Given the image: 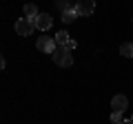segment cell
Masks as SVG:
<instances>
[{"label": "cell", "mask_w": 133, "mask_h": 124, "mask_svg": "<svg viewBox=\"0 0 133 124\" xmlns=\"http://www.w3.org/2000/svg\"><path fill=\"white\" fill-rule=\"evenodd\" d=\"M51 58H53V62H56L58 67H64V69L73 64V56H71V51H69L66 47H58Z\"/></svg>", "instance_id": "6da1fadb"}, {"label": "cell", "mask_w": 133, "mask_h": 124, "mask_svg": "<svg viewBox=\"0 0 133 124\" xmlns=\"http://www.w3.org/2000/svg\"><path fill=\"white\" fill-rule=\"evenodd\" d=\"M33 29H36L33 20H29V18H18V20H16V33L22 36V38L31 36V33H33Z\"/></svg>", "instance_id": "7a4b0ae2"}, {"label": "cell", "mask_w": 133, "mask_h": 124, "mask_svg": "<svg viewBox=\"0 0 133 124\" xmlns=\"http://www.w3.org/2000/svg\"><path fill=\"white\" fill-rule=\"evenodd\" d=\"M36 47H38V51H42V53H56V40L53 38H49V36H40L38 38V42H36Z\"/></svg>", "instance_id": "3957f363"}, {"label": "cell", "mask_w": 133, "mask_h": 124, "mask_svg": "<svg viewBox=\"0 0 133 124\" xmlns=\"http://www.w3.org/2000/svg\"><path fill=\"white\" fill-rule=\"evenodd\" d=\"M129 106V100L127 95H122V93H118V95H113V100H111V113H124Z\"/></svg>", "instance_id": "277c9868"}, {"label": "cell", "mask_w": 133, "mask_h": 124, "mask_svg": "<svg viewBox=\"0 0 133 124\" xmlns=\"http://www.w3.org/2000/svg\"><path fill=\"white\" fill-rule=\"evenodd\" d=\"M93 11H95L93 0H80V2H76V13L78 16H91Z\"/></svg>", "instance_id": "5b68a950"}, {"label": "cell", "mask_w": 133, "mask_h": 124, "mask_svg": "<svg viewBox=\"0 0 133 124\" xmlns=\"http://www.w3.org/2000/svg\"><path fill=\"white\" fill-rule=\"evenodd\" d=\"M33 24H36V29H40V31H47V29L53 27V18L49 13H38V18L33 20Z\"/></svg>", "instance_id": "8992f818"}, {"label": "cell", "mask_w": 133, "mask_h": 124, "mask_svg": "<svg viewBox=\"0 0 133 124\" xmlns=\"http://www.w3.org/2000/svg\"><path fill=\"white\" fill-rule=\"evenodd\" d=\"M53 40H56V47H64V44L69 42L71 38H69V33H66V31H58Z\"/></svg>", "instance_id": "52a82bcc"}, {"label": "cell", "mask_w": 133, "mask_h": 124, "mask_svg": "<svg viewBox=\"0 0 133 124\" xmlns=\"http://www.w3.org/2000/svg\"><path fill=\"white\" fill-rule=\"evenodd\" d=\"M120 56H124V58H133V42H124V44H120Z\"/></svg>", "instance_id": "ba28073f"}, {"label": "cell", "mask_w": 133, "mask_h": 124, "mask_svg": "<svg viewBox=\"0 0 133 124\" xmlns=\"http://www.w3.org/2000/svg\"><path fill=\"white\" fill-rule=\"evenodd\" d=\"M24 18H29V20L38 18V9H36V5H24Z\"/></svg>", "instance_id": "9c48e42d"}, {"label": "cell", "mask_w": 133, "mask_h": 124, "mask_svg": "<svg viewBox=\"0 0 133 124\" xmlns=\"http://www.w3.org/2000/svg\"><path fill=\"white\" fill-rule=\"evenodd\" d=\"M56 7L62 11V13H64V11H71V9H76V2L71 5V2H66V0H58V2H56Z\"/></svg>", "instance_id": "30bf717a"}, {"label": "cell", "mask_w": 133, "mask_h": 124, "mask_svg": "<svg viewBox=\"0 0 133 124\" xmlns=\"http://www.w3.org/2000/svg\"><path fill=\"white\" fill-rule=\"evenodd\" d=\"M78 18V13H76V9H71V11H64V13H62V22H73V20Z\"/></svg>", "instance_id": "8fae6325"}, {"label": "cell", "mask_w": 133, "mask_h": 124, "mask_svg": "<svg viewBox=\"0 0 133 124\" xmlns=\"http://www.w3.org/2000/svg\"><path fill=\"white\" fill-rule=\"evenodd\" d=\"M122 113H111V124H122Z\"/></svg>", "instance_id": "7c38bea8"}, {"label": "cell", "mask_w": 133, "mask_h": 124, "mask_svg": "<svg viewBox=\"0 0 133 124\" xmlns=\"http://www.w3.org/2000/svg\"><path fill=\"white\" fill-rule=\"evenodd\" d=\"M64 47H66V49H69V51H73V49H76V47H78V44H76V40H69V42H66V44H64Z\"/></svg>", "instance_id": "4fadbf2b"}, {"label": "cell", "mask_w": 133, "mask_h": 124, "mask_svg": "<svg viewBox=\"0 0 133 124\" xmlns=\"http://www.w3.org/2000/svg\"><path fill=\"white\" fill-rule=\"evenodd\" d=\"M5 64H7V62H5V56H0V71H5Z\"/></svg>", "instance_id": "5bb4252c"}, {"label": "cell", "mask_w": 133, "mask_h": 124, "mask_svg": "<svg viewBox=\"0 0 133 124\" xmlns=\"http://www.w3.org/2000/svg\"><path fill=\"white\" fill-rule=\"evenodd\" d=\"M122 124H133V120H124V122Z\"/></svg>", "instance_id": "9a60e30c"}, {"label": "cell", "mask_w": 133, "mask_h": 124, "mask_svg": "<svg viewBox=\"0 0 133 124\" xmlns=\"http://www.w3.org/2000/svg\"><path fill=\"white\" fill-rule=\"evenodd\" d=\"M131 120H133V118H131Z\"/></svg>", "instance_id": "2e32d148"}]
</instances>
